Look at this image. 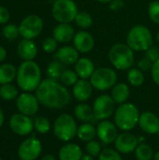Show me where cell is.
Returning <instances> with one entry per match:
<instances>
[{"mask_svg": "<svg viewBox=\"0 0 159 160\" xmlns=\"http://www.w3.org/2000/svg\"><path fill=\"white\" fill-rule=\"evenodd\" d=\"M36 97L41 105L55 110L67 107L71 100L68 90L57 81L49 78L41 81L36 90Z\"/></svg>", "mask_w": 159, "mask_h": 160, "instance_id": "cell-1", "label": "cell"}, {"mask_svg": "<svg viewBox=\"0 0 159 160\" xmlns=\"http://www.w3.org/2000/svg\"><path fill=\"white\" fill-rule=\"evenodd\" d=\"M16 82L23 92H33L41 82V69L35 61H23L17 68Z\"/></svg>", "mask_w": 159, "mask_h": 160, "instance_id": "cell-2", "label": "cell"}, {"mask_svg": "<svg viewBox=\"0 0 159 160\" xmlns=\"http://www.w3.org/2000/svg\"><path fill=\"white\" fill-rule=\"evenodd\" d=\"M140 112L132 103L121 104L114 112V124L123 131L132 130L139 123Z\"/></svg>", "mask_w": 159, "mask_h": 160, "instance_id": "cell-3", "label": "cell"}, {"mask_svg": "<svg viewBox=\"0 0 159 160\" xmlns=\"http://www.w3.org/2000/svg\"><path fill=\"white\" fill-rule=\"evenodd\" d=\"M109 58L112 65L120 70L129 69L134 64L133 50L124 43H117L113 45L109 52Z\"/></svg>", "mask_w": 159, "mask_h": 160, "instance_id": "cell-4", "label": "cell"}, {"mask_svg": "<svg viewBox=\"0 0 159 160\" xmlns=\"http://www.w3.org/2000/svg\"><path fill=\"white\" fill-rule=\"evenodd\" d=\"M78 127L75 118L68 113L60 114L53 124V134L61 142H67L77 136Z\"/></svg>", "mask_w": 159, "mask_h": 160, "instance_id": "cell-5", "label": "cell"}, {"mask_svg": "<svg viewBox=\"0 0 159 160\" xmlns=\"http://www.w3.org/2000/svg\"><path fill=\"white\" fill-rule=\"evenodd\" d=\"M127 43L133 51H146L153 44V35L146 26L136 25L129 30Z\"/></svg>", "mask_w": 159, "mask_h": 160, "instance_id": "cell-6", "label": "cell"}, {"mask_svg": "<svg viewBox=\"0 0 159 160\" xmlns=\"http://www.w3.org/2000/svg\"><path fill=\"white\" fill-rule=\"evenodd\" d=\"M78 7L73 0H56L52 4V14L60 23H69L78 14Z\"/></svg>", "mask_w": 159, "mask_h": 160, "instance_id": "cell-7", "label": "cell"}, {"mask_svg": "<svg viewBox=\"0 0 159 160\" xmlns=\"http://www.w3.org/2000/svg\"><path fill=\"white\" fill-rule=\"evenodd\" d=\"M93 87L98 91L112 89L117 82V73L110 68H100L93 73L90 78Z\"/></svg>", "mask_w": 159, "mask_h": 160, "instance_id": "cell-8", "label": "cell"}, {"mask_svg": "<svg viewBox=\"0 0 159 160\" xmlns=\"http://www.w3.org/2000/svg\"><path fill=\"white\" fill-rule=\"evenodd\" d=\"M43 27V20L38 15H27L22 20V22L19 24L20 36L22 38L34 39L41 34Z\"/></svg>", "mask_w": 159, "mask_h": 160, "instance_id": "cell-9", "label": "cell"}, {"mask_svg": "<svg viewBox=\"0 0 159 160\" xmlns=\"http://www.w3.org/2000/svg\"><path fill=\"white\" fill-rule=\"evenodd\" d=\"M115 102L109 95H101L96 98L93 104V112L95 119L107 120L115 112Z\"/></svg>", "mask_w": 159, "mask_h": 160, "instance_id": "cell-10", "label": "cell"}, {"mask_svg": "<svg viewBox=\"0 0 159 160\" xmlns=\"http://www.w3.org/2000/svg\"><path fill=\"white\" fill-rule=\"evenodd\" d=\"M42 152V144L35 137L25 139L18 148V157L21 160H36Z\"/></svg>", "mask_w": 159, "mask_h": 160, "instance_id": "cell-11", "label": "cell"}, {"mask_svg": "<svg viewBox=\"0 0 159 160\" xmlns=\"http://www.w3.org/2000/svg\"><path fill=\"white\" fill-rule=\"evenodd\" d=\"M39 104L37 98L30 92H23L16 98V107L19 112L27 116L37 114L39 110Z\"/></svg>", "mask_w": 159, "mask_h": 160, "instance_id": "cell-12", "label": "cell"}, {"mask_svg": "<svg viewBox=\"0 0 159 160\" xmlns=\"http://www.w3.org/2000/svg\"><path fill=\"white\" fill-rule=\"evenodd\" d=\"M11 131L19 136H27L34 129V122L32 119L21 112L13 114L8 121Z\"/></svg>", "mask_w": 159, "mask_h": 160, "instance_id": "cell-13", "label": "cell"}, {"mask_svg": "<svg viewBox=\"0 0 159 160\" xmlns=\"http://www.w3.org/2000/svg\"><path fill=\"white\" fill-rule=\"evenodd\" d=\"M139 144H140L139 139L134 134L127 131L118 134L114 142L115 149L120 154H124V155H127L132 152H135Z\"/></svg>", "mask_w": 159, "mask_h": 160, "instance_id": "cell-14", "label": "cell"}, {"mask_svg": "<svg viewBox=\"0 0 159 160\" xmlns=\"http://www.w3.org/2000/svg\"><path fill=\"white\" fill-rule=\"evenodd\" d=\"M117 127L111 121L102 120L97 128V136L105 144H111L115 142L118 131Z\"/></svg>", "mask_w": 159, "mask_h": 160, "instance_id": "cell-15", "label": "cell"}, {"mask_svg": "<svg viewBox=\"0 0 159 160\" xmlns=\"http://www.w3.org/2000/svg\"><path fill=\"white\" fill-rule=\"evenodd\" d=\"M138 125L147 134L156 135L159 133V118L152 112H142L140 115Z\"/></svg>", "mask_w": 159, "mask_h": 160, "instance_id": "cell-16", "label": "cell"}, {"mask_svg": "<svg viewBox=\"0 0 159 160\" xmlns=\"http://www.w3.org/2000/svg\"><path fill=\"white\" fill-rule=\"evenodd\" d=\"M73 45L79 52L87 53L93 50L95 39L90 33L86 31H79L73 38Z\"/></svg>", "mask_w": 159, "mask_h": 160, "instance_id": "cell-17", "label": "cell"}, {"mask_svg": "<svg viewBox=\"0 0 159 160\" xmlns=\"http://www.w3.org/2000/svg\"><path fill=\"white\" fill-rule=\"evenodd\" d=\"M18 55L24 61H32L37 55V47L32 39L22 38L17 46Z\"/></svg>", "mask_w": 159, "mask_h": 160, "instance_id": "cell-18", "label": "cell"}, {"mask_svg": "<svg viewBox=\"0 0 159 160\" xmlns=\"http://www.w3.org/2000/svg\"><path fill=\"white\" fill-rule=\"evenodd\" d=\"M93 85L90 82H88L85 79L78 80V82L73 85V96L76 98V100L80 102H84L88 100L93 93Z\"/></svg>", "mask_w": 159, "mask_h": 160, "instance_id": "cell-19", "label": "cell"}, {"mask_svg": "<svg viewBox=\"0 0 159 160\" xmlns=\"http://www.w3.org/2000/svg\"><path fill=\"white\" fill-rule=\"evenodd\" d=\"M54 58L64 65L76 64V62L79 60V52L75 47L64 46L57 50L54 54Z\"/></svg>", "mask_w": 159, "mask_h": 160, "instance_id": "cell-20", "label": "cell"}, {"mask_svg": "<svg viewBox=\"0 0 159 160\" xmlns=\"http://www.w3.org/2000/svg\"><path fill=\"white\" fill-rule=\"evenodd\" d=\"M75 30L69 23H59L52 31V37L60 43H67L73 39L75 36Z\"/></svg>", "mask_w": 159, "mask_h": 160, "instance_id": "cell-21", "label": "cell"}, {"mask_svg": "<svg viewBox=\"0 0 159 160\" xmlns=\"http://www.w3.org/2000/svg\"><path fill=\"white\" fill-rule=\"evenodd\" d=\"M82 156V148L78 144L72 142H68L62 146L58 154L59 160H81Z\"/></svg>", "mask_w": 159, "mask_h": 160, "instance_id": "cell-22", "label": "cell"}, {"mask_svg": "<svg viewBox=\"0 0 159 160\" xmlns=\"http://www.w3.org/2000/svg\"><path fill=\"white\" fill-rule=\"evenodd\" d=\"M75 72L81 79L87 80L95 72V65L89 58H80L75 64Z\"/></svg>", "mask_w": 159, "mask_h": 160, "instance_id": "cell-23", "label": "cell"}, {"mask_svg": "<svg viewBox=\"0 0 159 160\" xmlns=\"http://www.w3.org/2000/svg\"><path fill=\"white\" fill-rule=\"evenodd\" d=\"M130 95V89L126 83H116L111 92V97L117 104H124L127 101Z\"/></svg>", "mask_w": 159, "mask_h": 160, "instance_id": "cell-24", "label": "cell"}, {"mask_svg": "<svg viewBox=\"0 0 159 160\" xmlns=\"http://www.w3.org/2000/svg\"><path fill=\"white\" fill-rule=\"evenodd\" d=\"M74 116L84 123H89L93 119H95L93 108H91L88 104H85L83 102H81L78 104L74 109Z\"/></svg>", "mask_w": 159, "mask_h": 160, "instance_id": "cell-25", "label": "cell"}, {"mask_svg": "<svg viewBox=\"0 0 159 160\" xmlns=\"http://www.w3.org/2000/svg\"><path fill=\"white\" fill-rule=\"evenodd\" d=\"M17 75V68L9 63H5L0 66V85L11 83Z\"/></svg>", "mask_w": 159, "mask_h": 160, "instance_id": "cell-26", "label": "cell"}, {"mask_svg": "<svg viewBox=\"0 0 159 160\" xmlns=\"http://www.w3.org/2000/svg\"><path fill=\"white\" fill-rule=\"evenodd\" d=\"M78 138L82 141V142H90L95 139L97 136V128L94 127V125L90 123H84L82 124L78 128V132H77Z\"/></svg>", "mask_w": 159, "mask_h": 160, "instance_id": "cell-27", "label": "cell"}, {"mask_svg": "<svg viewBox=\"0 0 159 160\" xmlns=\"http://www.w3.org/2000/svg\"><path fill=\"white\" fill-rule=\"evenodd\" d=\"M65 70H66L65 65L58 60H54L48 65L46 73H47V76L49 79L58 81V80H60V78Z\"/></svg>", "mask_w": 159, "mask_h": 160, "instance_id": "cell-28", "label": "cell"}, {"mask_svg": "<svg viewBox=\"0 0 159 160\" xmlns=\"http://www.w3.org/2000/svg\"><path fill=\"white\" fill-rule=\"evenodd\" d=\"M19 91L11 83L0 85V98L6 101H11L18 98Z\"/></svg>", "mask_w": 159, "mask_h": 160, "instance_id": "cell-29", "label": "cell"}, {"mask_svg": "<svg viewBox=\"0 0 159 160\" xmlns=\"http://www.w3.org/2000/svg\"><path fill=\"white\" fill-rule=\"evenodd\" d=\"M154 155L152 147L146 143H140L135 150L137 160H151L154 158Z\"/></svg>", "mask_w": 159, "mask_h": 160, "instance_id": "cell-30", "label": "cell"}, {"mask_svg": "<svg viewBox=\"0 0 159 160\" xmlns=\"http://www.w3.org/2000/svg\"><path fill=\"white\" fill-rule=\"evenodd\" d=\"M127 80L133 86H141L144 82V75L141 69L130 68L127 73Z\"/></svg>", "mask_w": 159, "mask_h": 160, "instance_id": "cell-31", "label": "cell"}, {"mask_svg": "<svg viewBox=\"0 0 159 160\" xmlns=\"http://www.w3.org/2000/svg\"><path fill=\"white\" fill-rule=\"evenodd\" d=\"M74 22H75V23L80 28L86 29V28H89L92 25V23H93V18H92V16L88 12L81 11V12H78V14H77Z\"/></svg>", "mask_w": 159, "mask_h": 160, "instance_id": "cell-32", "label": "cell"}, {"mask_svg": "<svg viewBox=\"0 0 159 160\" xmlns=\"http://www.w3.org/2000/svg\"><path fill=\"white\" fill-rule=\"evenodd\" d=\"M34 128L39 134H46L51 129V123L46 117L38 116L34 121Z\"/></svg>", "mask_w": 159, "mask_h": 160, "instance_id": "cell-33", "label": "cell"}, {"mask_svg": "<svg viewBox=\"0 0 159 160\" xmlns=\"http://www.w3.org/2000/svg\"><path fill=\"white\" fill-rule=\"evenodd\" d=\"M78 75L75 71L73 70H70V69H66L61 78H60V81L62 82L63 85L65 86H73L77 82H78Z\"/></svg>", "mask_w": 159, "mask_h": 160, "instance_id": "cell-34", "label": "cell"}, {"mask_svg": "<svg viewBox=\"0 0 159 160\" xmlns=\"http://www.w3.org/2000/svg\"><path fill=\"white\" fill-rule=\"evenodd\" d=\"M2 34H3L4 38L8 40L16 39L20 35L19 26H17L16 24H13V23H7L3 27Z\"/></svg>", "mask_w": 159, "mask_h": 160, "instance_id": "cell-35", "label": "cell"}, {"mask_svg": "<svg viewBox=\"0 0 159 160\" xmlns=\"http://www.w3.org/2000/svg\"><path fill=\"white\" fill-rule=\"evenodd\" d=\"M98 160H123L121 154L117 150L106 148L101 151L98 156Z\"/></svg>", "mask_w": 159, "mask_h": 160, "instance_id": "cell-36", "label": "cell"}, {"mask_svg": "<svg viewBox=\"0 0 159 160\" xmlns=\"http://www.w3.org/2000/svg\"><path fill=\"white\" fill-rule=\"evenodd\" d=\"M85 150L87 152L88 155L92 156V157H98L99 154L101 153V145L98 142L92 140L90 142H88L85 145Z\"/></svg>", "mask_w": 159, "mask_h": 160, "instance_id": "cell-37", "label": "cell"}, {"mask_svg": "<svg viewBox=\"0 0 159 160\" xmlns=\"http://www.w3.org/2000/svg\"><path fill=\"white\" fill-rule=\"evenodd\" d=\"M148 14H149L150 19L154 22L159 24V1L156 0L149 4Z\"/></svg>", "mask_w": 159, "mask_h": 160, "instance_id": "cell-38", "label": "cell"}, {"mask_svg": "<svg viewBox=\"0 0 159 160\" xmlns=\"http://www.w3.org/2000/svg\"><path fill=\"white\" fill-rule=\"evenodd\" d=\"M42 49L47 53H52L57 49V41L56 39L52 38H46L42 41Z\"/></svg>", "mask_w": 159, "mask_h": 160, "instance_id": "cell-39", "label": "cell"}, {"mask_svg": "<svg viewBox=\"0 0 159 160\" xmlns=\"http://www.w3.org/2000/svg\"><path fill=\"white\" fill-rule=\"evenodd\" d=\"M145 57H147L150 61L155 63L159 59V50L155 46H151L148 50H146Z\"/></svg>", "mask_w": 159, "mask_h": 160, "instance_id": "cell-40", "label": "cell"}, {"mask_svg": "<svg viewBox=\"0 0 159 160\" xmlns=\"http://www.w3.org/2000/svg\"><path fill=\"white\" fill-rule=\"evenodd\" d=\"M152 67H153V62L150 61L147 57L142 58L138 62V68L142 71H148L152 69Z\"/></svg>", "mask_w": 159, "mask_h": 160, "instance_id": "cell-41", "label": "cell"}, {"mask_svg": "<svg viewBox=\"0 0 159 160\" xmlns=\"http://www.w3.org/2000/svg\"><path fill=\"white\" fill-rule=\"evenodd\" d=\"M10 19V13L8 9L0 5V24H6Z\"/></svg>", "mask_w": 159, "mask_h": 160, "instance_id": "cell-42", "label": "cell"}, {"mask_svg": "<svg viewBox=\"0 0 159 160\" xmlns=\"http://www.w3.org/2000/svg\"><path fill=\"white\" fill-rule=\"evenodd\" d=\"M151 71H152V78L154 82L159 85V59L155 63H153Z\"/></svg>", "mask_w": 159, "mask_h": 160, "instance_id": "cell-43", "label": "cell"}, {"mask_svg": "<svg viewBox=\"0 0 159 160\" xmlns=\"http://www.w3.org/2000/svg\"><path fill=\"white\" fill-rule=\"evenodd\" d=\"M125 7L124 0H112L110 2V9L112 11H118Z\"/></svg>", "mask_w": 159, "mask_h": 160, "instance_id": "cell-44", "label": "cell"}, {"mask_svg": "<svg viewBox=\"0 0 159 160\" xmlns=\"http://www.w3.org/2000/svg\"><path fill=\"white\" fill-rule=\"evenodd\" d=\"M7 50L2 45H0V63L3 62L7 58Z\"/></svg>", "mask_w": 159, "mask_h": 160, "instance_id": "cell-45", "label": "cell"}, {"mask_svg": "<svg viewBox=\"0 0 159 160\" xmlns=\"http://www.w3.org/2000/svg\"><path fill=\"white\" fill-rule=\"evenodd\" d=\"M4 120H5V115H4V112L3 109L0 106V128H2L3 124H4Z\"/></svg>", "mask_w": 159, "mask_h": 160, "instance_id": "cell-46", "label": "cell"}, {"mask_svg": "<svg viewBox=\"0 0 159 160\" xmlns=\"http://www.w3.org/2000/svg\"><path fill=\"white\" fill-rule=\"evenodd\" d=\"M41 160H56V158H54V156H52L51 154H46L42 157Z\"/></svg>", "mask_w": 159, "mask_h": 160, "instance_id": "cell-47", "label": "cell"}, {"mask_svg": "<svg viewBox=\"0 0 159 160\" xmlns=\"http://www.w3.org/2000/svg\"><path fill=\"white\" fill-rule=\"evenodd\" d=\"M81 160H95V158H94V157L86 154V155H83L82 156V158H81Z\"/></svg>", "mask_w": 159, "mask_h": 160, "instance_id": "cell-48", "label": "cell"}, {"mask_svg": "<svg viewBox=\"0 0 159 160\" xmlns=\"http://www.w3.org/2000/svg\"><path fill=\"white\" fill-rule=\"evenodd\" d=\"M154 160H159V151L154 155Z\"/></svg>", "mask_w": 159, "mask_h": 160, "instance_id": "cell-49", "label": "cell"}, {"mask_svg": "<svg viewBox=\"0 0 159 160\" xmlns=\"http://www.w3.org/2000/svg\"><path fill=\"white\" fill-rule=\"evenodd\" d=\"M99 2H101V3H110L111 1H112V0H98Z\"/></svg>", "mask_w": 159, "mask_h": 160, "instance_id": "cell-50", "label": "cell"}, {"mask_svg": "<svg viewBox=\"0 0 159 160\" xmlns=\"http://www.w3.org/2000/svg\"><path fill=\"white\" fill-rule=\"evenodd\" d=\"M157 41L159 42V32L157 33Z\"/></svg>", "mask_w": 159, "mask_h": 160, "instance_id": "cell-51", "label": "cell"}, {"mask_svg": "<svg viewBox=\"0 0 159 160\" xmlns=\"http://www.w3.org/2000/svg\"><path fill=\"white\" fill-rule=\"evenodd\" d=\"M0 160H2V159H1V158H0Z\"/></svg>", "mask_w": 159, "mask_h": 160, "instance_id": "cell-52", "label": "cell"}]
</instances>
